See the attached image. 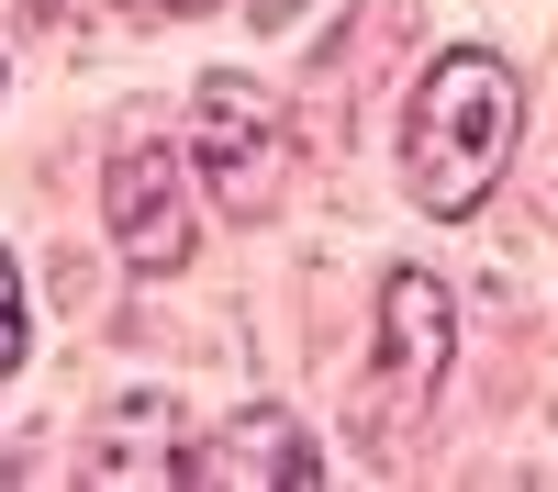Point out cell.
Here are the masks:
<instances>
[{
	"label": "cell",
	"instance_id": "52a82bcc",
	"mask_svg": "<svg viewBox=\"0 0 558 492\" xmlns=\"http://www.w3.org/2000/svg\"><path fill=\"white\" fill-rule=\"evenodd\" d=\"M23 370V268L0 257V381Z\"/></svg>",
	"mask_w": 558,
	"mask_h": 492
},
{
	"label": "cell",
	"instance_id": "9c48e42d",
	"mask_svg": "<svg viewBox=\"0 0 558 492\" xmlns=\"http://www.w3.org/2000/svg\"><path fill=\"white\" fill-rule=\"evenodd\" d=\"M157 12H213V0H157Z\"/></svg>",
	"mask_w": 558,
	"mask_h": 492
},
{
	"label": "cell",
	"instance_id": "7a4b0ae2",
	"mask_svg": "<svg viewBox=\"0 0 558 492\" xmlns=\"http://www.w3.org/2000/svg\"><path fill=\"white\" fill-rule=\"evenodd\" d=\"M191 179L213 191L223 224H268V202L291 191V123L246 68H213L191 101Z\"/></svg>",
	"mask_w": 558,
	"mask_h": 492
},
{
	"label": "cell",
	"instance_id": "5b68a950",
	"mask_svg": "<svg viewBox=\"0 0 558 492\" xmlns=\"http://www.w3.org/2000/svg\"><path fill=\"white\" fill-rule=\"evenodd\" d=\"M191 492H313L324 481V459H313V436L279 415V403H257V415H235V425H213L202 447H191V470H179Z\"/></svg>",
	"mask_w": 558,
	"mask_h": 492
},
{
	"label": "cell",
	"instance_id": "ba28073f",
	"mask_svg": "<svg viewBox=\"0 0 558 492\" xmlns=\"http://www.w3.org/2000/svg\"><path fill=\"white\" fill-rule=\"evenodd\" d=\"M246 12H257V23H291V12H302V0H246Z\"/></svg>",
	"mask_w": 558,
	"mask_h": 492
},
{
	"label": "cell",
	"instance_id": "6da1fadb",
	"mask_svg": "<svg viewBox=\"0 0 558 492\" xmlns=\"http://www.w3.org/2000/svg\"><path fill=\"white\" fill-rule=\"evenodd\" d=\"M514 134H525V79L492 57V45H458V57L425 68L402 112V179L425 213H481L514 168Z\"/></svg>",
	"mask_w": 558,
	"mask_h": 492
},
{
	"label": "cell",
	"instance_id": "3957f363",
	"mask_svg": "<svg viewBox=\"0 0 558 492\" xmlns=\"http://www.w3.org/2000/svg\"><path fill=\"white\" fill-rule=\"evenodd\" d=\"M101 213H112V247L146 268V280H168V268H191L202 247V202H191V146H157L146 123L123 134V157L101 168Z\"/></svg>",
	"mask_w": 558,
	"mask_h": 492
},
{
	"label": "cell",
	"instance_id": "8992f818",
	"mask_svg": "<svg viewBox=\"0 0 558 492\" xmlns=\"http://www.w3.org/2000/svg\"><path fill=\"white\" fill-rule=\"evenodd\" d=\"M179 470H191V436H179L168 392L112 403V425L89 436V481H112V492H179Z\"/></svg>",
	"mask_w": 558,
	"mask_h": 492
},
{
	"label": "cell",
	"instance_id": "277c9868",
	"mask_svg": "<svg viewBox=\"0 0 558 492\" xmlns=\"http://www.w3.org/2000/svg\"><path fill=\"white\" fill-rule=\"evenodd\" d=\"M447 336H458V313L447 291L425 280V268H391L380 280V425H425V403L447 381Z\"/></svg>",
	"mask_w": 558,
	"mask_h": 492
}]
</instances>
